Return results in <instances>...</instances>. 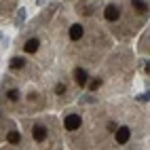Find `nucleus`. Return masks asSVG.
<instances>
[{
  "label": "nucleus",
  "mask_w": 150,
  "mask_h": 150,
  "mask_svg": "<svg viewBox=\"0 0 150 150\" xmlns=\"http://www.w3.org/2000/svg\"><path fill=\"white\" fill-rule=\"evenodd\" d=\"M23 49H25V53H36L38 49H40V42H38L36 38H30V40L23 45Z\"/></svg>",
  "instance_id": "7"
},
{
  "label": "nucleus",
  "mask_w": 150,
  "mask_h": 150,
  "mask_svg": "<svg viewBox=\"0 0 150 150\" xmlns=\"http://www.w3.org/2000/svg\"><path fill=\"white\" fill-rule=\"evenodd\" d=\"M42 2H45V0H36V4H38V6H40V4H42Z\"/></svg>",
  "instance_id": "18"
},
{
  "label": "nucleus",
  "mask_w": 150,
  "mask_h": 150,
  "mask_svg": "<svg viewBox=\"0 0 150 150\" xmlns=\"http://www.w3.org/2000/svg\"><path fill=\"white\" fill-rule=\"evenodd\" d=\"M23 66H25V59L23 57H13L11 59V68L13 70H19V68H23Z\"/></svg>",
  "instance_id": "9"
},
{
  "label": "nucleus",
  "mask_w": 150,
  "mask_h": 150,
  "mask_svg": "<svg viewBox=\"0 0 150 150\" xmlns=\"http://www.w3.org/2000/svg\"><path fill=\"white\" fill-rule=\"evenodd\" d=\"M99 87H102V78H95V81L89 83V89H91V91H97Z\"/></svg>",
  "instance_id": "12"
},
{
  "label": "nucleus",
  "mask_w": 150,
  "mask_h": 150,
  "mask_svg": "<svg viewBox=\"0 0 150 150\" xmlns=\"http://www.w3.org/2000/svg\"><path fill=\"white\" fill-rule=\"evenodd\" d=\"M104 17L108 19V21H116V19L121 17V11H118L116 4H108V6L104 8Z\"/></svg>",
  "instance_id": "2"
},
{
  "label": "nucleus",
  "mask_w": 150,
  "mask_h": 150,
  "mask_svg": "<svg viewBox=\"0 0 150 150\" xmlns=\"http://www.w3.org/2000/svg\"><path fill=\"white\" fill-rule=\"evenodd\" d=\"M6 95H8V99H11V102H17V99H19V95H21V93H19L17 89H11V91H8Z\"/></svg>",
  "instance_id": "13"
},
{
  "label": "nucleus",
  "mask_w": 150,
  "mask_h": 150,
  "mask_svg": "<svg viewBox=\"0 0 150 150\" xmlns=\"http://www.w3.org/2000/svg\"><path fill=\"white\" fill-rule=\"evenodd\" d=\"M131 137V129L129 127H118L116 129V144H127Z\"/></svg>",
  "instance_id": "3"
},
{
  "label": "nucleus",
  "mask_w": 150,
  "mask_h": 150,
  "mask_svg": "<svg viewBox=\"0 0 150 150\" xmlns=\"http://www.w3.org/2000/svg\"><path fill=\"white\" fill-rule=\"evenodd\" d=\"M64 91H66V85H64V83H59V85L55 87V93H59V95H62Z\"/></svg>",
  "instance_id": "14"
},
{
  "label": "nucleus",
  "mask_w": 150,
  "mask_h": 150,
  "mask_svg": "<svg viewBox=\"0 0 150 150\" xmlns=\"http://www.w3.org/2000/svg\"><path fill=\"white\" fill-rule=\"evenodd\" d=\"M146 72L150 74V59H148V62H146Z\"/></svg>",
  "instance_id": "17"
},
{
  "label": "nucleus",
  "mask_w": 150,
  "mask_h": 150,
  "mask_svg": "<svg viewBox=\"0 0 150 150\" xmlns=\"http://www.w3.org/2000/svg\"><path fill=\"white\" fill-rule=\"evenodd\" d=\"M0 40H2V32H0Z\"/></svg>",
  "instance_id": "20"
},
{
  "label": "nucleus",
  "mask_w": 150,
  "mask_h": 150,
  "mask_svg": "<svg viewBox=\"0 0 150 150\" xmlns=\"http://www.w3.org/2000/svg\"><path fill=\"white\" fill-rule=\"evenodd\" d=\"M64 127L68 129V131H76V129L81 127V114L70 112V114L66 116V121H64Z\"/></svg>",
  "instance_id": "1"
},
{
  "label": "nucleus",
  "mask_w": 150,
  "mask_h": 150,
  "mask_svg": "<svg viewBox=\"0 0 150 150\" xmlns=\"http://www.w3.org/2000/svg\"><path fill=\"white\" fill-rule=\"evenodd\" d=\"M81 102H83V104H93V102H95V97H93V95H91V97H83Z\"/></svg>",
  "instance_id": "16"
},
{
  "label": "nucleus",
  "mask_w": 150,
  "mask_h": 150,
  "mask_svg": "<svg viewBox=\"0 0 150 150\" xmlns=\"http://www.w3.org/2000/svg\"><path fill=\"white\" fill-rule=\"evenodd\" d=\"M74 78H76V85L85 87V85H87V78H89V74L85 72L83 68H76V70H74Z\"/></svg>",
  "instance_id": "5"
},
{
  "label": "nucleus",
  "mask_w": 150,
  "mask_h": 150,
  "mask_svg": "<svg viewBox=\"0 0 150 150\" xmlns=\"http://www.w3.org/2000/svg\"><path fill=\"white\" fill-rule=\"evenodd\" d=\"M148 102H150V91H148Z\"/></svg>",
  "instance_id": "19"
},
{
  "label": "nucleus",
  "mask_w": 150,
  "mask_h": 150,
  "mask_svg": "<svg viewBox=\"0 0 150 150\" xmlns=\"http://www.w3.org/2000/svg\"><path fill=\"white\" fill-rule=\"evenodd\" d=\"M6 142H8V144H19V142H21V133H19L17 129L8 131V135H6Z\"/></svg>",
  "instance_id": "8"
},
{
  "label": "nucleus",
  "mask_w": 150,
  "mask_h": 150,
  "mask_svg": "<svg viewBox=\"0 0 150 150\" xmlns=\"http://www.w3.org/2000/svg\"><path fill=\"white\" fill-rule=\"evenodd\" d=\"M23 21H25V8H19V11H17V17H15V23L21 25Z\"/></svg>",
  "instance_id": "11"
},
{
  "label": "nucleus",
  "mask_w": 150,
  "mask_h": 150,
  "mask_svg": "<svg viewBox=\"0 0 150 150\" xmlns=\"http://www.w3.org/2000/svg\"><path fill=\"white\" fill-rule=\"evenodd\" d=\"M131 4H133V8H135V11L137 13H146V2H142V0H131Z\"/></svg>",
  "instance_id": "10"
},
{
  "label": "nucleus",
  "mask_w": 150,
  "mask_h": 150,
  "mask_svg": "<svg viewBox=\"0 0 150 150\" xmlns=\"http://www.w3.org/2000/svg\"><path fill=\"white\" fill-rule=\"evenodd\" d=\"M70 38L72 40H78V38H83V25L81 23H74V25H70Z\"/></svg>",
  "instance_id": "6"
},
{
  "label": "nucleus",
  "mask_w": 150,
  "mask_h": 150,
  "mask_svg": "<svg viewBox=\"0 0 150 150\" xmlns=\"http://www.w3.org/2000/svg\"><path fill=\"white\" fill-rule=\"evenodd\" d=\"M135 99L137 102H148V93H139V95H135Z\"/></svg>",
  "instance_id": "15"
},
{
  "label": "nucleus",
  "mask_w": 150,
  "mask_h": 150,
  "mask_svg": "<svg viewBox=\"0 0 150 150\" xmlns=\"http://www.w3.org/2000/svg\"><path fill=\"white\" fill-rule=\"evenodd\" d=\"M32 135H34V139H36V142H45V139H47V127H45V125H40V123H38V125H34V129H32Z\"/></svg>",
  "instance_id": "4"
}]
</instances>
